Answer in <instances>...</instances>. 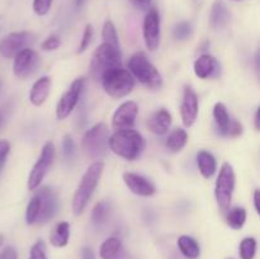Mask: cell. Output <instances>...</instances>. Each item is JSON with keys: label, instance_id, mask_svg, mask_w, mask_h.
<instances>
[{"label": "cell", "instance_id": "obj_40", "mask_svg": "<svg viewBox=\"0 0 260 259\" xmlns=\"http://www.w3.org/2000/svg\"><path fill=\"white\" fill-rule=\"evenodd\" d=\"M0 259H18V253L13 246H7L0 253Z\"/></svg>", "mask_w": 260, "mask_h": 259}, {"label": "cell", "instance_id": "obj_30", "mask_svg": "<svg viewBox=\"0 0 260 259\" xmlns=\"http://www.w3.org/2000/svg\"><path fill=\"white\" fill-rule=\"evenodd\" d=\"M38 213H40V198L36 195L30 198L29 203L25 210V222L28 225H36L38 218Z\"/></svg>", "mask_w": 260, "mask_h": 259}, {"label": "cell", "instance_id": "obj_21", "mask_svg": "<svg viewBox=\"0 0 260 259\" xmlns=\"http://www.w3.org/2000/svg\"><path fill=\"white\" fill-rule=\"evenodd\" d=\"M230 20V12L222 0H216L210 13V24L213 29H223Z\"/></svg>", "mask_w": 260, "mask_h": 259}, {"label": "cell", "instance_id": "obj_34", "mask_svg": "<svg viewBox=\"0 0 260 259\" xmlns=\"http://www.w3.org/2000/svg\"><path fill=\"white\" fill-rule=\"evenodd\" d=\"M93 25L91 24H86L85 28H84V32H83V37H81V42L80 46H79V50L78 53H83L88 50V47L90 46L91 43V38H93Z\"/></svg>", "mask_w": 260, "mask_h": 259}, {"label": "cell", "instance_id": "obj_36", "mask_svg": "<svg viewBox=\"0 0 260 259\" xmlns=\"http://www.w3.org/2000/svg\"><path fill=\"white\" fill-rule=\"evenodd\" d=\"M29 259H48L46 254V245L42 240L36 241L29 251Z\"/></svg>", "mask_w": 260, "mask_h": 259}, {"label": "cell", "instance_id": "obj_37", "mask_svg": "<svg viewBox=\"0 0 260 259\" xmlns=\"http://www.w3.org/2000/svg\"><path fill=\"white\" fill-rule=\"evenodd\" d=\"M61 46V38L58 36L52 35L50 37L46 38L42 43H41V48L43 51H55Z\"/></svg>", "mask_w": 260, "mask_h": 259}, {"label": "cell", "instance_id": "obj_9", "mask_svg": "<svg viewBox=\"0 0 260 259\" xmlns=\"http://www.w3.org/2000/svg\"><path fill=\"white\" fill-rule=\"evenodd\" d=\"M85 86V78H78L71 83L69 90L62 94L56 106V117L58 121H63L71 114V112L78 106L80 96Z\"/></svg>", "mask_w": 260, "mask_h": 259}, {"label": "cell", "instance_id": "obj_7", "mask_svg": "<svg viewBox=\"0 0 260 259\" xmlns=\"http://www.w3.org/2000/svg\"><path fill=\"white\" fill-rule=\"evenodd\" d=\"M236 175L230 163H223L220 168L215 184V197L222 213L228 212L233 202L234 190H235Z\"/></svg>", "mask_w": 260, "mask_h": 259}, {"label": "cell", "instance_id": "obj_41", "mask_svg": "<svg viewBox=\"0 0 260 259\" xmlns=\"http://www.w3.org/2000/svg\"><path fill=\"white\" fill-rule=\"evenodd\" d=\"M135 8L140 10H149L152 0H129Z\"/></svg>", "mask_w": 260, "mask_h": 259}, {"label": "cell", "instance_id": "obj_5", "mask_svg": "<svg viewBox=\"0 0 260 259\" xmlns=\"http://www.w3.org/2000/svg\"><path fill=\"white\" fill-rule=\"evenodd\" d=\"M109 130L106 123L94 124L81 137V149L84 154L93 160H99L108 150Z\"/></svg>", "mask_w": 260, "mask_h": 259}, {"label": "cell", "instance_id": "obj_19", "mask_svg": "<svg viewBox=\"0 0 260 259\" xmlns=\"http://www.w3.org/2000/svg\"><path fill=\"white\" fill-rule=\"evenodd\" d=\"M51 86H52V81H51L50 76H42V78L37 79L29 91L30 103L36 107L42 106L50 95Z\"/></svg>", "mask_w": 260, "mask_h": 259}, {"label": "cell", "instance_id": "obj_32", "mask_svg": "<svg viewBox=\"0 0 260 259\" xmlns=\"http://www.w3.org/2000/svg\"><path fill=\"white\" fill-rule=\"evenodd\" d=\"M256 253V240L254 238H245L240 243L241 259H254Z\"/></svg>", "mask_w": 260, "mask_h": 259}, {"label": "cell", "instance_id": "obj_29", "mask_svg": "<svg viewBox=\"0 0 260 259\" xmlns=\"http://www.w3.org/2000/svg\"><path fill=\"white\" fill-rule=\"evenodd\" d=\"M102 38H103V43H107L109 46L119 48V38L118 33H117L116 25L112 20H106L102 28Z\"/></svg>", "mask_w": 260, "mask_h": 259}, {"label": "cell", "instance_id": "obj_26", "mask_svg": "<svg viewBox=\"0 0 260 259\" xmlns=\"http://www.w3.org/2000/svg\"><path fill=\"white\" fill-rule=\"evenodd\" d=\"M187 141H188L187 131L183 128H175L173 130V131L169 134V136L167 137L165 146H167L168 150H170L172 152H179L184 149V146L187 145Z\"/></svg>", "mask_w": 260, "mask_h": 259}, {"label": "cell", "instance_id": "obj_35", "mask_svg": "<svg viewBox=\"0 0 260 259\" xmlns=\"http://www.w3.org/2000/svg\"><path fill=\"white\" fill-rule=\"evenodd\" d=\"M52 2L53 0H33V12L40 15V17H43V15L50 12L51 7H52Z\"/></svg>", "mask_w": 260, "mask_h": 259}, {"label": "cell", "instance_id": "obj_38", "mask_svg": "<svg viewBox=\"0 0 260 259\" xmlns=\"http://www.w3.org/2000/svg\"><path fill=\"white\" fill-rule=\"evenodd\" d=\"M10 152V142L8 140H0V173L7 164L8 155Z\"/></svg>", "mask_w": 260, "mask_h": 259}, {"label": "cell", "instance_id": "obj_20", "mask_svg": "<svg viewBox=\"0 0 260 259\" xmlns=\"http://www.w3.org/2000/svg\"><path fill=\"white\" fill-rule=\"evenodd\" d=\"M99 255L102 259H129L128 254L122 245V241L114 236L106 239L102 243Z\"/></svg>", "mask_w": 260, "mask_h": 259}, {"label": "cell", "instance_id": "obj_48", "mask_svg": "<svg viewBox=\"0 0 260 259\" xmlns=\"http://www.w3.org/2000/svg\"><path fill=\"white\" fill-rule=\"evenodd\" d=\"M233 2H241V0H233Z\"/></svg>", "mask_w": 260, "mask_h": 259}, {"label": "cell", "instance_id": "obj_44", "mask_svg": "<svg viewBox=\"0 0 260 259\" xmlns=\"http://www.w3.org/2000/svg\"><path fill=\"white\" fill-rule=\"evenodd\" d=\"M259 108L255 111V114H254V127H255L256 131H259Z\"/></svg>", "mask_w": 260, "mask_h": 259}, {"label": "cell", "instance_id": "obj_25", "mask_svg": "<svg viewBox=\"0 0 260 259\" xmlns=\"http://www.w3.org/2000/svg\"><path fill=\"white\" fill-rule=\"evenodd\" d=\"M178 248L180 253L188 259H197L201 254V246L192 236L182 235L178 239Z\"/></svg>", "mask_w": 260, "mask_h": 259}, {"label": "cell", "instance_id": "obj_49", "mask_svg": "<svg viewBox=\"0 0 260 259\" xmlns=\"http://www.w3.org/2000/svg\"><path fill=\"white\" fill-rule=\"evenodd\" d=\"M0 86H2V83H0Z\"/></svg>", "mask_w": 260, "mask_h": 259}, {"label": "cell", "instance_id": "obj_10", "mask_svg": "<svg viewBox=\"0 0 260 259\" xmlns=\"http://www.w3.org/2000/svg\"><path fill=\"white\" fill-rule=\"evenodd\" d=\"M142 36L149 51H156L160 45L161 29H160V15L155 8H150L144 18Z\"/></svg>", "mask_w": 260, "mask_h": 259}, {"label": "cell", "instance_id": "obj_8", "mask_svg": "<svg viewBox=\"0 0 260 259\" xmlns=\"http://www.w3.org/2000/svg\"><path fill=\"white\" fill-rule=\"evenodd\" d=\"M53 157H55V146H53L51 141L46 142L43 145L40 157H38L29 173V177H28V189L36 190L37 188H40L41 183L45 179L46 174H47L51 165H52Z\"/></svg>", "mask_w": 260, "mask_h": 259}, {"label": "cell", "instance_id": "obj_39", "mask_svg": "<svg viewBox=\"0 0 260 259\" xmlns=\"http://www.w3.org/2000/svg\"><path fill=\"white\" fill-rule=\"evenodd\" d=\"M243 132H244L243 124H241L239 121H236V119L233 118V121H231L230 123V127H229V131H228V135H226V137H239L243 135Z\"/></svg>", "mask_w": 260, "mask_h": 259}, {"label": "cell", "instance_id": "obj_4", "mask_svg": "<svg viewBox=\"0 0 260 259\" xmlns=\"http://www.w3.org/2000/svg\"><path fill=\"white\" fill-rule=\"evenodd\" d=\"M101 81L104 91L114 99L124 98L135 88V78L128 69H123L122 66L111 69L104 73Z\"/></svg>", "mask_w": 260, "mask_h": 259}, {"label": "cell", "instance_id": "obj_12", "mask_svg": "<svg viewBox=\"0 0 260 259\" xmlns=\"http://www.w3.org/2000/svg\"><path fill=\"white\" fill-rule=\"evenodd\" d=\"M13 74L19 79H27L35 73L38 63V55L32 48L25 47L14 56Z\"/></svg>", "mask_w": 260, "mask_h": 259}, {"label": "cell", "instance_id": "obj_24", "mask_svg": "<svg viewBox=\"0 0 260 259\" xmlns=\"http://www.w3.org/2000/svg\"><path fill=\"white\" fill-rule=\"evenodd\" d=\"M70 240V223L68 221H61L53 228L50 235V243L56 248H63Z\"/></svg>", "mask_w": 260, "mask_h": 259}, {"label": "cell", "instance_id": "obj_14", "mask_svg": "<svg viewBox=\"0 0 260 259\" xmlns=\"http://www.w3.org/2000/svg\"><path fill=\"white\" fill-rule=\"evenodd\" d=\"M36 195L40 198V213L36 225H43L55 216L57 211V197L51 187L37 188Z\"/></svg>", "mask_w": 260, "mask_h": 259}, {"label": "cell", "instance_id": "obj_31", "mask_svg": "<svg viewBox=\"0 0 260 259\" xmlns=\"http://www.w3.org/2000/svg\"><path fill=\"white\" fill-rule=\"evenodd\" d=\"M192 35H193L192 24H190L189 22H185V20L184 22L178 23V24L174 27V29H173V37H174L177 41H180V42L189 40V38L192 37Z\"/></svg>", "mask_w": 260, "mask_h": 259}, {"label": "cell", "instance_id": "obj_45", "mask_svg": "<svg viewBox=\"0 0 260 259\" xmlns=\"http://www.w3.org/2000/svg\"><path fill=\"white\" fill-rule=\"evenodd\" d=\"M4 124H5V116H4V113L0 111V130L4 127Z\"/></svg>", "mask_w": 260, "mask_h": 259}, {"label": "cell", "instance_id": "obj_13", "mask_svg": "<svg viewBox=\"0 0 260 259\" xmlns=\"http://www.w3.org/2000/svg\"><path fill=\"white\" fill-rule=\"evenodd\" d=\"M32 42L29 32H12L0 41V55L5 58H13L18 52Z\"/></svg>", "mask_w": 260, "mask_h": 259}, {"label": "cell", "instance_id": "obj_42", "mask_svg": "<svg viewBox=\"0 0 260 259\" xmlns=\"http://www.w3.org/2000/svg\"><path fill=\"white\" fill-rule=\"evenodd\" d=\"M81 259H95V254H94L93 249L88 248V246L81 249Z\"/></svg>", "mask_w": 260, "mask_h": 259}, {"label": "cell", "instance_id": "obj_15", "mask_svg": "<svg viewBox=\"0 0 260 259\" xmlns=\"http://www.w3.org/2000/svg\"><path fill=\"white\" fill-rule=\"evenodd\" d=\"M200 102L198 95L190 86H187L183 93L182 104H180V117L185 127H192L198 117Z\"/></svg>", "mask_w": 260, "mask_h": 259}, {"label": "cell", "instance_id": "obj_46", "mask_svg": "<svg viewBox=\"0 0 260 259\" xmlns=\"http://www.w3.org/2000/svg\"><path fill=\"white\" fill-rule=\"evenodd\" d=\"M3 241H4V236H3V234H0V246L3 245Z\"/></svg>", "mask_w": 260, "mask_h": 259}, {"label": "cell", "instance_id": "obj_43", "mask_svg": "<svg viewBox=\"0 0 260 259\" xmlns=\"http://www.w3.org/2000/svg\"><path fill=\"white\" fill-rule=\"evenodd\" d=\"M259 202H260V192L259 189H255V192H254V207H255L256 213L260 212Z\"/></svg>", "mask_w": 260, "mask_h": 259}, {"label": "cell", "instance_id": "obj_17", "mask_svg": "<svg viewBox=\"0 0 260 259\" xmlns=\"http://www.w3.org/2000/svg\"><path fill=\"white\" fill-rule=\"evenodd\" d=\"M193 70H194L197 78L202 79V80H207V79H215L220 75L221 65L217 58L213 57L212 55L203 53L194 61Z\"/></svg>", "mask_w": 260, "mask_h": 259}, {"label": "cell", "instance_id": "obj_6", "mask_svg": "<svg viewBox=\"0 0 260 259\" xmlns=\"http://www.w3.org/2000/svg\"><path fill=\"white\" fill-rule=\"evenodd\" d=\"M118 66H122L119 48L107 43H102L95 48L90 60V74L94 79L101 80L104 73Z\"/></svg>", "mask_w": 260, "mask_h": 259}, {"label": "cell", "instance_id": "obj_3", "mask_svg": "<svg viewBox=\"0 0 260 259\" xmlns=\"http://www.w3.org/2000/svg\"><path fill=\"white\" fill-rule=\"evenodd\" d=\"M128 71L147 89L157 90L162 86L161 74L144 52H136L129 57Z\"/></svg>", "mask_w": 260, "mask_h": 259}, {"label": "cell", "instance_id": "obj_28", "mask_svg": "<svg viewBox=\"0 0 260 259\" xmlns=\"http://www.w3.org/2000/svg\"><path fill=\"white\" fill-rule=\"evenodd\" d=\"M109 212H111V205L107 201H101L94 206L93 211H91V221L94 225L101 226L107 222Z\"/></svg>", "mask_w": 260, "mask_h": 259}, {"label": "cell", "instance_id": "obj_2", "mask_svg": "<svg viewBox=\"0 0 260 259\" xmlns=\"http://www.w3.org/2000/svg\"><path fill=\"white\" fill-rule=\"evenodd\" d=\"M104 170V163L102 160H95L89 165L86 172L84 173L78 188L73 196V211L74 215H81L88 206L99 180H101L102 174Z\"/></svg>", "mask_w": 260, "mask_h": 259}, {"label": "cell", "instance_id": "obj_27", "mask_svg": "<svg viewBox=\"0 0 260 259\" xmlns=\"http://www.w3.org/2000/svg\"><path fill=\"white\" fill-rule=\"evenodd\" d=\"M246 210L244 207L229 208L226 212V221L228 225L234 230H240L246 221Z\"/></svg>", "mask_w": 260, "mask_h": 259}, {"label": "cell", "instance_id": "obj_16", "mask_svg": "<svg viewBox=\"0 0 260 259\" xmlns=\"http://www.w3.org/2000/svg\"><path fill=\"white\" fill-rule=\"evenodd\" d=\"M123 182L134 195L141 196V197H151L156 192V187L154 185V183L137 173H123Z\"/></svg>", "mask_w": 260, "mask_h": 259}, {"label": "cell", "instance_id": "obj_22", "mask_svg": "<svg viewBox=\"0 0 260 259\" xmlns=\"http://www.w3.org/2000/svg\"><path fill=\"white\" fill-rule=\"evenodd\" d=\"M197 167L205 179H211L217 172V161L213 154L207 150H201L197 154Z\"/></svg>", "mask_w": 260, "mask_h": 259}, {"label": "cell", "instance_id": "obj_23", "mask_svg": "<svg viewBox=\"0 0 260 259\" xmlns=\"http://www.w3.org/2000/svg\"><path fill=\"white\" fill-rule=\"evenodd\" d=\"M213 119H215L218 134H220L221 136H226L233 118H231L230 114H229L228 107L223 103H221V102L216 103L215 107H213Z\"/></svg>", "mask_w": 260, "mask_h": 259}, {"label": "cell", "instance_id": "obj_11", "mask_svg": "<svg viewBox=\"0 0 260 259\" xmlns=\"http://www.w3.org/2000/svg\"><path fill=\"white\" fill-rule=\"evenodd\" d=\"M137 116H139V104L134 101L124 102L114 111L112 117V127L114 131L134 128Z\"/></svg>", "mask_w": 260, "mask_h": 259}, {"label": "cell", "instance_id": "obj_47", "mask_svg": "<svg viewBox=\"0 0 260 259\" xmlns=\"http://www.w3.org/2000/svg\"><path fill=\"white\" fill-rule=\"evenodd\" d=\"M84 2H85V0H76V4H78V5H81V4H83Z\"/></svg>", "mask_w": 260, "mask_h": 259}, {"label": "cell", "instance_id": "obj_1", "mask_svg": "<svg viewBox=\"0 0 260 259\" xmlns=\"http://www.w3.org/2000/svg\"><path fill=\"white\" fill-rule=\"evenodd\" d=\"M108 147L112 152L128 161L139 159L146 147L144 136L136 130H117L109 136Z\"/></svg>", "mask_w": 260, "mask_h": 259}, {"label": "cell", "instance_id": "obj_18", "mask_svg": "<svg viewBox=\"0 0 260 259\" xmlns=\"http://www.w3.org/2000/svg\"><path fill=\"white\" fill-rule=\"evenodd\" d=\"M146 126L149 128L150 132L155 135H165L169 131L170 126H172V114L169 111L161 108L157 109L156 112L151 114V116L147 118Z\"/></svg>", "mask_w": 260, "mask_h": 259}, {"label": "cell", "instance_id": "obj_33", "mask_svg": "<svg viewBox=\"0 0 260 259\" xmlns=\"http://www.w3.org/2000/svg\"><path fill=\"white\" fill-rule=\"evenodd\" d=\"M62 154H63V159L66 161H71L74 160L76 155V146H75V141L73 140V137L70 135H65L62 140Z\"/></svg>", "mask_w": 260, "mask_h": 259}]
</instances>
